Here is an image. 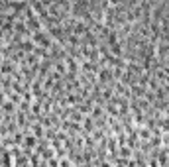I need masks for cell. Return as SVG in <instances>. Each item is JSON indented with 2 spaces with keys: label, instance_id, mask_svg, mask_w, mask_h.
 Wrapping results in <instances>:
<instances>
[{
  "label": "cell",
  "instance_id": "1",
  "mask_svg": "<svg viewBox=\"0 0 169 167\" xmlns=\"http://www.w3.org/2000/svg\"><path fill=\"white\" fill-rule=\"evenodd\" d=\"M34 144H35V136H28V138H26V146H28V148H32Z\"/></svg>",
  "mask_w": 169,
  "mask_h": 167
}]
</instances>
